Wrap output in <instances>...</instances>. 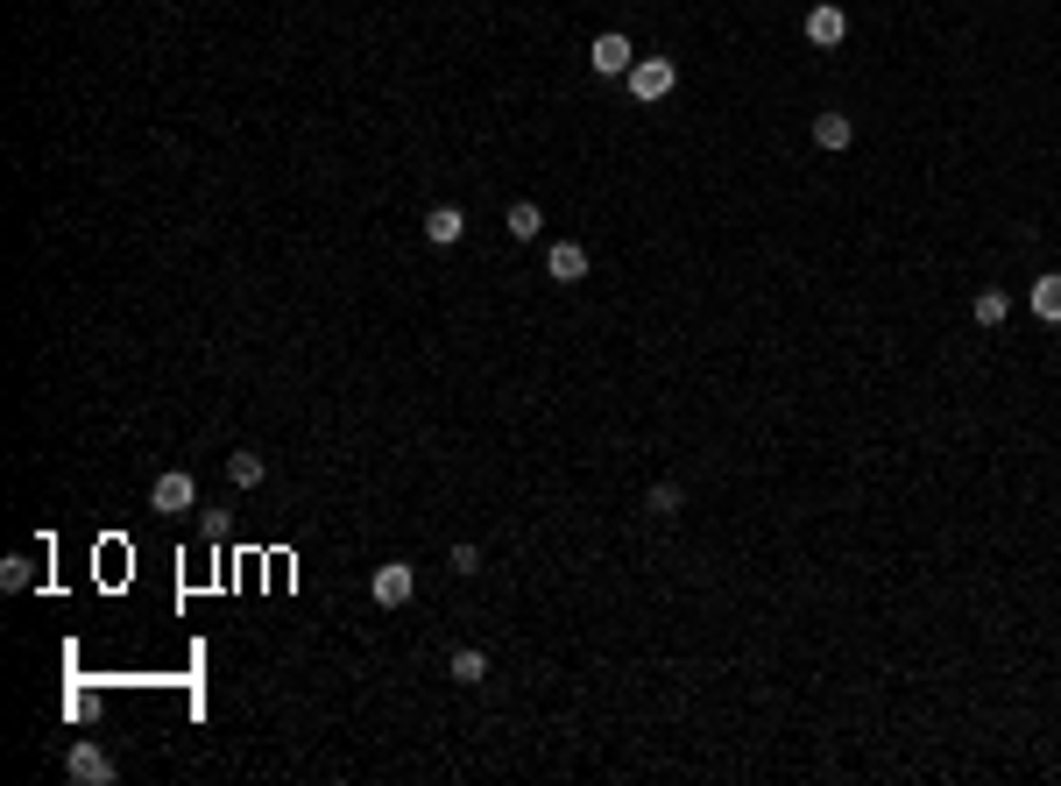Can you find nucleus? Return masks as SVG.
<instances>
[{"mask_svg":"<svg viewBox=\"0 0 1061 786\" xmlns=\"http://www.w3.org/2000/svg\"><path fill=\"white\" fill-rule=\"evenodd\" d=\"M545 277H552V283H581V277H588V248H581V241H552V248H545Z\"/></svg>","mask_w":1061,"mask_h":786,"instance_id":"8","label":"nucleus"},{"mask_svg":"<svg viewBox=\"0 0 1061 786\" xmlns=\"http://www.w3.org/2000/svg\"><path fill=\"white\" fill-rule=\"evenodd\" d=\"M447 567L460 574V581H474V574H481V546H474V539H460V546L447 553Z\"/></svg>","mask_w":1061,"mask_h":786,"instance_id":"17","label":"nucleus"},{"mask_svg":"<svg viewBox=\"0 0 1061 786\" xmlns=\"http://www.w3.org/2000/svg\"><path fill=\"white\" fill-rule=\"evenodd\" d=\"M970 319L983 326V334H998V326L1012 319V298H1005V291H977V305H970Z\"/></svg>","mask_w":1061,"mask_h":786,"instance_id":"13","label":"nucleus"},{"mask_svg":"<svg viewBox=\"0 0 1061 786\" xmlns=\"http://www.w3.org/2000/svg\"><path fill=\"white\" fill-rule=\"evenodd\" d=\"M64 773L79 779V786H113V758L100 752V744H71V752H64Z\"/></svg>","mask_w":1061,"mask_h":786,"instance_id":"5","label":"nucleus"},{"mask_svg":"<svg viewBox=\"0 0 1061 786\" xmlns=\"http://www.w3.org/2000/svg\"><path fill=\"white\" fill-rule=\"evenodd\" d=\"M630 64H637V50H630L623 29H602L588 43V71H594V79H630Z\"/></svg>","mask_w":1061,"mask_h":786,"instance_id":"2","label":"nucleus"},{"mask_svg":"<svg viewBox=\"0 0 1061 786\" xmlns=\"http://www.w3.org/2000/svg\"><path fill=\"white\" fill-rule=\"evenodd\" d=\"M262 475H269V461H262L256 447H234V454H227V482H234V489H256Z\"/></svg>","mask_w":1061,"mask_h":786,"instance_id":"11","label":"nucleus"},{"mask_svg":"<svg viewBox=\"0 0 1061 786\" xmlns=\"http://www.w3.org/2000/svg\"><path fill=\"white\" fill-rule=\"evenodd\" d=\"M857 142V121H849V113H814V149H828V157H842V149Z\"/></svg>","mask_w":1061,"mask_h":786,"instance_id":"9","label":"nucleus"},{"mask_svg":"<svg viewBox=\"0 0 1061 786\" xmlns=\"http://www.w3.org/2000/svg\"><path fill=\"white\" fill-rule=\"evenodd\" d=\"M503 227H510V241H538V235H545V213H538V206H531V199H517V206H510V220H503Z\"/></svg>","mask_w":1061,"mask_h":786,"instance_id":"14","label":"nucleus"},{"mask_svg":"<svg viewBox=\"0 0 1061 786\" xmlns=\"http://www.w3.org/2000/svg\"><path fill=\"white\" fill-rule=\"evenodd\" d=\"M447 674H453L460 687H474V680H489V651H481V645H460V651H453V659H447Z\"/></svg>","mask_w":1061,"mask_h":786,"instance_id":"12","label":"nucleus"},{"mask_svg":"<svg viewBox=\"0 0 1061 786\" xmlns=\"http://www.w3.org/2000/svg\"><path fill=\"white\" fill-rule=\"evenodd\" d=\"M623 86H630L637 107H659V100H672V92H680V64H672V57H637Z\"/></svg>","mask_w":1061,"mask_h":786,"instance_id":"1","label":"nucleus"},{"mask_svg":"<svg viewBox=\"0 0 1061 786\" xmlns=\"http://www.w3.org/2000/svg\"><path fill=\"white\" fill-rule=\"evenodd\" d=\"M644 510H651V517H665V525H672V517L687 510V489H680V482H651V496H644Z\"/></svg>","mask_w":1061,"mask_h":786,"instance_id":"15","label":"nucleus"},{"mask_svg":"<svg viewBox=\"0 0 1061 786\" xmlns=\"http://www.w3.org/2000/svg\"><path fill=\"white\" fill-rule=\"evenodd\" d=\"M149 504L178 517V510H191V504H199V482H191L184 468H170V475H157V482H149Z\"/></svg>","mask_w":1061,"mask_h":786,"instance_id":"6","label":"nucleus"},{"mask_svg":"<svg viewBox=\"0 0 1061 786\" xmlns=\"http://www.w3.org/2000/svg\"><path fill=\"white\" fill-rule=\"evenodd\" d=\"M807 43H814V50H842V43H849V14L835 8V0L807 8Z\"/></svg>","mask_w":1061,"mask_h":786,"instance_id":"4","label":"nucleus"},{"mask_svg":"<svg viewBox=\"0 0 1061 786\" xmlns=\"http://www.w3.org/2000/svg\"><path fill=\"white\" fill-rule=\"evenodd\" d=\"M29 581H36V560L29 553H8V560H0V588L14 596V588H29Z\"/></svg>","mask_w":1061,"mask_h":786,"instance_id":"16","label":"nucleus"},{"mask_svg":"<svg viewBox=\"0 0 1061 786\" xmlns=\"http://www.w3.org/2000/svg\"><path fill=\"white\" fill-rule=\"evenodd\" d=\"M369 596H376L382 609H403V603L418 596V567H411V560H382V567L369 574Z\"/></svg>","mask_w":1061,"mask_h":786,"instance_id":"3","label":"nucleus"},{"mask_svg":"<svg viewBox=\"0 0 1061 786\" xmlns=\"http://www.w3.org/2000/svg\"><path fill=\"white\" fill-rule=\"evenodd\" d=\"M1033 319H1040V326H1061V270L1033 277Z\"/></svg>","mask_w":1061,"mask_h":786,"instance_id":"10","label":"nucleus"},{"mask_svg":"<svg viewBox=\"0 0 1061 786\" xmlns=\"http://www.w3.org/2000/svg\"><path fill=\"white\" fill-rule=\"evenodd\" d=\"M424 241H432V248H460V241H468V213H460V206H432V213H424Z\"/></svg>","mask_w":1061,"mask_h":786,"instance_id":"7","label":"nucleus"}]
</instances>
